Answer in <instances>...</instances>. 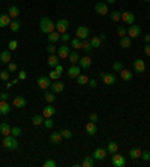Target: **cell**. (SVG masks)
<instances>
[{
	"mask_svg": "<svg viewBox=\"0 0 150 167\" xmlns=\"http://www.w3.org/2000/svg\"><path fill=\"white\" fill-rule=\"evenodd\" d=\"M107 154H108V151H107L105 148H96L92 156L95 160H104L105 156H107Z\"/></svg>",
	"mask_w": 150,
	"mask_h": 167,
	"instance_id": "8fae6325",
	"label": "cell"
},
{
	"mask_svg": "<svg viewBox=\"0 0 150 167\" xmlns=\"http://www.w3.org/2000/svg\"><path fill=\"white\" fill-rule=\"evenodd\" d=\"M60 134H62V137H63V139H68V140L72 137V131H71V130H62Z\"/></svg>",
	"mask_w": 150,
	"mask_h": 167,
	"instance_id": "ee69618b",
	"label": "cell"
},
{
	"mask_svg": "<svg viewBox=\"0 0 150 167\" xmlns=\"http://www.w3.org/2000/svg\"><path fill=\"white\" fill-rule=\"evenodd\" d=\"M18 78H20V80H26V78H27V72H26V71H20V72H18Z\"/></svg>",
	"mask_w": 150,
	"mask_h": 167,
	"instance_id": "91938a15",
	"label": "cell"
},
{
	"mask_svg": "<svg viewBox=\"0 0 150 167\" xmlns=\"http://www.w3.org/2000/svg\"><path fill=\"white\" fill-rule=\"evenodd\" d=\"M59 39H60V33H59V32H51V33L48 35V41H50V44L57 42Z\"/></svg>",
	"mask_w": 150,
	"mask_h": 167,
	"instance_id": "836d02e7",
	"label": "cell"
},
{
	"mask_svg": "<svg viewBox=\"0 0 150 167\" xmlns=\"http://www.w3.org/2000/svg\"><path fill=\"white\" fill-rule=\"evenodd\" d=\"M89 29L86 27V26H80L78 29H77V38H80L81 41L83 39H87V36H89Z\"/></svg>",
	"mask_w": 150,
	"mask_h": 167,
	"instance_id": "9a60e30c",
	"label": "cell"
},
{
	"mask_svg": "<svg viewBox=\"0 0 150 167\" xmlns=\"http://www.w3.org/2000/svg\"><path fill=\"white\" fill-rule=\"evenodd\" d=\"M47 51H48L50 54H54V53L57 51V47H54V44H50L47 47Z\"/></svg>",
	"mask_w": 150,
	"mask_h": 167,
	"instance_id": "816d5d0a",
	"label": "cell"
},
{
	"mask_svg": "<svg viewBox=\"0 0 150 167\" xmlns=\"http://www.w3.org/2000/svg\"><path fill=\"white\" fill-rule=\"evenodd\" d=\"M45 100H47V102H48V104H53V102L56 101L54 92H53V93H51V92H47V93H45Z\"/></svg>",
	"mask_w": 150,
	"mask_h": 167,
	"instance_id": "60d3db41",
	"label": "cell"
},
{
	"mask_svg": "<svg viewBox=\"0 0 150 167\" xmlns=\"http://www.w3.org/2000/svg\"><path fill=\"white\" fill-rule=\"evenodd\" d=\"M9 27H11L12 32H18V30H20V27H21V23L18 21V20H12L11 24H9Z\"/></svg>",
	"mask_w": 150,
	"mask_h": 167,
	"instance_id": "8d00e7d4",
	"label": "cell"
},
{
	"mask_svg": "<svg viewBox=\"0 0 150 167\" xmlns=\"http://www.w3.org/2000/svg\"><path fill=\"white\" fill-rule=\"evenodd\" d=\"M53 125H54V123L51 121V118H45V119H44V126H45V128H53Z\"/></svg>",
	"mask_w": 150,
	"mask_h": 167,
	"instance_id": "f907efd6",
	"label": "cell"
},
{
	"mask_svg": "<svg viewBox=\"0 0 150 167\" xmlns=\"http://www.w3.org/2000/svg\"><path fill=\"white\" fill-rule=\"evenodd\" d=\"M60 39H62V41H65V42H68V41H71V35L68 33V32H65V33L60 35Z\"/></svg>",
	"mask_w": 150,
	"mask_h": 167,
	"instance_id": "db71d44e",
	"label": "cell"
},
{
	"mask_svg": "<svg viewBox=\"0 0 150 167\" xmlns=\"http://www.w3.org/2000/svg\"><path fill=\"white\" fill-rule=\"evenodd\" d=\"M62 140H63V137H62L60 131H59V133H53L51 135H50V142H51V143H54V145L62 143Z\"/></svg>",
	"mask_w": 150,
	"mask_h": 167,
	"instance_id": "44dd1931",
	"label": "cell"
},
{
	"mask_svg": "<svg viewBox=\"0 0 150 167\" xmlns=\"http://www.w3.org/2000/svg\"><path fill=\"white\" fill-rule=\"evenodd\" d=\"M144 53L147 56H150V44H146V47H144Z\"/></svg>",
	"mask_w": 150,
	"mask_h": 167,
	"instance_id": "6125c7cd",
	"label": "cell"
},
{
	"mask_svg": "<svg viewBox=\"0 0 150 167\" xmlns=\"http://www.w3.org/2000/svg\"><path fill=\"white\" fill-rule=\"evenodd\" d=\"M141 158H143L144 161H150V152H149V151L143 152V154H141Z\"/></svg>",
	"mask_w": 150,
	"mask_h": 167,
	"instance_id": "9f6ffc18",
	"label": "cell"
},
{
	"mask_svg": "<svg viewBox=\"0 0 150 167\" xmlns=\"http://www.w3.org/2000/svg\"><path fill=\"white\" fill-rule=\"evenodd\" d=\"M51 92H54V93H60V92H63L65 90V84L62 83V81H59V80H56L54 83H51Z\"/></svg>",
	"mask_w": 150,
	"mask_h": 167,
	"instance_id": "2e32d148",
	"label": "cell"
},
{
	"mask_svg": "<svg viewBox=\"0 0 150 167\" xmlns=\"http://www.w3.org/2000/svg\"><path fill=\"white\" fill-rule=\"evenodd\" d=\"M86 131H87V134H90V135H95V134L98 133V125L95 122H89L86 125Z\"/></svg>",
	"mask_w": 150,
	"mask_h": 167,
	"instance_id": "603a6c76",
	"label": "cell"
},
{
	"mask_svg": "<svg viewBox=\"0 0 150 167\" xmlns=\"http://www.w3.org/2000/svg\"><path fill=\"white\" fill-rule=\"evenodd\" d=\"M87 84H89V86H90V88H96V86H98V81H96V80H89V83H87Z\"/></svg>",
	"mask_w": 150,
	"mask_h": 167,
	"instance_id": "94428289",
	"label": "cell"
},
{
	"mask_svg": "<svg viewBox=\"0 0 150 167\" xmlns=\"http://www.w3.org/2000/svg\"><path fill=\"white\" fill-rule=\"evenodd\" d=\"M77 83L78 84H87L89 83V78H87V75H84V74H80L77 77Z\"/></svg>",
	"mask_w": 150,
	"mask_h": 167,
	"instance_id": "ab89813d",
	"label": "cell"
},
{
	"mask_svg": "<svg viewBox=\"0 0 150 167\" xmlns=\"http://www.w3.org/2000/svg\"><path fill=\"white\" fill-rule=\"evenodd\" d=\"M113 69H114L116 72H120V71L123 69V65H122L120 62H114V63H113Z\"/></svg>",
	"mask_w": 150,
	"mask_h": 167,
	"instance_id": "681fc988",
	"label": "cell"
},
{
	"mask_svg": "<svg viewBox=\"0 0 150 167\" xmlns=\"http://www.w3.org/2000/svg\"><path fill=\"white\" fill-rule=\"evenodd\" d=\"M131 44H132V38H129L128 35L120 38V47H122V48H129Z\"/></svg>",
	"mask_w": 150,
	"mask_h": 167,
	"instance_id": "484cf974",
	"label": "cell"
},
{
	"mask_svg": "<svg viewBox=\"0 0 150 167\" xmlns=\"http://www.w3.org/2000/svg\"><path fill=\"white\" fill-rule=\"evenodd\" d=\"M114 2H116V0H105V3H111V5H113Z\"/></svg>",
	"mask_w": 150,
	"mask_h": 167,
	"instance_id": "03108f58",
	"label": "cell"
},
{
	"mask_svg": "<svg viewBox=\"0 0 150 167\" xmlns=\"http://www.w3.org/2000/svg\"><path fill=\"white\" fill-rule=\"evenodd\" d=\"M120 20H123L126 24H134L135 23V15H134V12H131V11H123Z\"/></svg>",
	"mask_w": 150,
	"mask_h": 167,
	"instance_id": "8992f818",
	"label": "cell"
},
{
	"mask_svg": "<svg viewBox=\"0 0 150 167\" xmlns=\"http://www.w3.org/2000/svg\"><path fill=\"white\" fill-rule=\"evenodd\" d=\"M117 33H119V36L122 38V36H126L128 35V30L123 27V26H120V27H117Z\"/></svg>",
	"mask_w": 150,
	"mask_h": 167,
	"instance_id": "bcb514c9",
	"label": "cell"
},
{
	"mask_svg": "<svg viewBox=\"0 0 150 167\" xmlns=\"http://www.w3.org/2000/svg\"><path fill=\"white\" fill-rule=\"evenodd\" d=\"M12 104H14L15 109H24V107L27 105V101H26L24 96H15L14 101H12Z\"/></svg>",
	"mask_w": 150,
	"mask_h": 167,
	"instance_id": "7c38bea8",
	"label": "cell"
},
{
	"mask_svg": "<svg viewBox=\"0 0 150 167\" xmlns=\"http://www.w3.org/2000/svg\"><path fill=\"white\" fill-rule=\"evenodd\" d=\"M8 48H9L11 51L17 50V48H18V42H17V41H14V39H12V41H9V44H8Z\"/></svg>",
	"mask_w": 150,
	"mask_h": 167,
	"instance_id": "7dc6e473",
	"label": "cell"
},
{
	"mask_svg": "<svg viewBox=\"0 0 150 167\" xmlns=\"http://www.w3.org/2000/svg\"><path fill=\"white\" fill-rule=\"evenodd\" d=\"M39 27H41V32H42V33L50 35L51 32H54L56 23H53L50 18H47V17H42L41 21H39Z\"/></svg>",
	"mask_w": 150,
	"mask_h": 167,
	"instance_id": "6da1fadb",
	"label": "cell"
},
{
	"mask_svg": "<svg viewBox=\"0 0 150 167\" xmlns=\"http://www.w3.org/2000/svg\"><path fill=\"white\" fill-rule=\"evenodd\" d=\"M120 17H122V12L120 11H111L110 12V18L113 21H120Z\"/></svg>",
	"mask_w": 150,
	"mask_h": 167,
	"instance_id": "f35d334b",
	"label": "cell"
},
{
	"mask_svg": "<svg viewBox=\"0 0 150 167\" xmlns=\"http://www.w3.org/2000/svg\"><path fill=\"white\" fill-rule=\"evenodd\" d=\"M3 148H5V149H9V151H15V149H18L17 137H14L12 134L5 135V137H3Z\"/></svg>",
	"mask_w": 150,
	"mask_h": 167,
	"instance_id": "7a4b0ae2",
	"label": "cell"
},
{
	"mask_svg": "<svg viewBox=\"0 0 150 167\" xmlns=\"http://www.w3.org/2000/svg\"><path fill=\"white\" fill-rule=\"evenodd\" d=\"M0 100L8 101L9 100V93H8V92H0Z\"/></svg>",
	"mask_w": 150,
	"mask_h": 167,
	"instance_id": "6f0895ef",
	"label": "cell"
},
{
	"mask_svg": "<svg viewBox=\"0 0 150 167\" xmlns=\"http://www.w3.org/2000/svg\"><path fill=\"white\" fill-rule=\"evenodd\" d=\"M59 56L57 54H50V57H48V65L51 68H56L59 65Z\"/></svg>",
	"mask_w": 150,
	"mask_h": 167,
	"instance_id": "f1b7e54d",
	"label": "cell"
},
{
	"mask_svg": "<svg viewBox=\"0 0 150 167\" xmlns=\"http://www.w3.org/2000/svg\"><path fill=\"white\" fill-rule=\"evenodd\" d=\"M68 59H69V62L72 65H77V63L80 62V54H78L77 51H71L69 56H68Z\"/></svg>",
	"mask_w": 150,
	"mask_h": 167,
	"instance_id": "4316f807",
	"label": "cell"
},
{
	"mask_svg": "<svg viewBox=\"0 0 150 167\" xmlns=\"http://www.w3.org/2000/svg\"><path fill=\"white\" fill-rule=\"evenodd\" d=\"M54 113H56V109L53 107V104H48L47 107H44V110H42V116L44 118H53Z\"/></svg>",
	"mask_w": 150,
	"mask_h": 167,
	"instance_id": "d6986e66",
	"label": "cell"
},
{
	"mask_svg": "<svg viewBox=\"0 0 150 167\" xmlns=\"http://www.w3.org/2000/svg\"><path fill=\"white\" fill-rule=\"evenodd\" d=\"M80 74H81L80 65H72V66L68 69V77L69 78H77Z\"/></svg>",
	"mask_w": 150,
	"mask_h": 167,
	"instance_id": "4fadbf2b",
	"label": "cell"
},
{
	"mask_svg": "<svg viewBox=\"0 0 150 167\" xmlns=\"http://www.w3.org/2000/svg\"><path fill=\"white\" fill-rule=\"evenodd\" d=\"M99 75H101V78H102L104 84L111 86V84H114V83H116V75H114V74H110V72H101Z\"/></svg>",
	"mask_w": 150,
	"mask_h": 167,
	"instance_id": "277c9868",
	"label": "cell"
},
{
	"mask_svg": "<svg viewBox=\"0 0 150 167\" xmlns=\"http://www.w3.org/2000/svg\"><path fill=\"white\" fill-rule=\"evenodd\" d=\"M8 15L11 17L12 20H17L18 15H20V9H18V6H11V8L8 9Z\"/></svg>",
	"mask_w": 150,
	"mask_h": 167,
	"instance_id": "d4e9b609",
	"label": "cell"
},
{
	"mask_svg": "<svg viewBox=\"0 0 150 167\" xmlns=\"http://www.w3.org/2000/svg\"><path fill=\"white\" fill-rule=\"evenodd\" d=\"M11 134L14 137H18V135H21V128L20 126H14L11 130Z\"/></svg>",
	"mask_w": 150,
	"mask_h": 167,
	"instance_id": "f6af8a7d",
	"label": "cell"
},
{
	"mask_svg": "<svg viewBox=\"0 0 150 167\" xmlns=\"http://www.w3.org/2000/svg\"><path fill=\"white\" fill-rule=\"evenodd\" d=\"M95 11L98 12L99 15H107L108 14V5L104 3V2H99L95 5Z\"/></svg>",
	"mask_w": 150,
	"mask_h": 167,
	"instance_id": "9c48e42d",
	"label": "cell"
},
{
	"mask_svg": "<svg viewBox=\"0 0 150 167\" xmlns=\"http://www.w3.org/2000/svg\"><path fill=\"white\" fill-rule=\"evenodd\" d=\"M81 166L83 167H93L95 166V158H93V156H86L84 161L81 163Z\"/></svg>",
	"mask_w": 150,
	"mask_h": 167,
	"instance_id": "d6a6232c",
	"label": "cell"
},
{
	"mask_svg": "<svg viewBox=\"0 0 150 167\" xmlns=\"http://www.w3.org/2000/svg\"><path fill=\"white\" fill-rule=\"evenodd\" d=\"M12 18L8 15V14H2L0 15V29H5V27H9Z\"/></svg>",
	"mask_w": 150,
	"mask_h": 167,
	"instance_id": "e0dca14e",
	"label": "cell"
},
{
	"mask_svg": "<svg viewBox=\"0 0 150 167\" xmlns=\"http://www.w3.org/2000/svg\"><path fill=\"white\" fill-rule=\"evenodd\" d=\"M107 151H108V154H111V155H113V154H116V152L119 151V145H117L116 142H110L108 146H107Z\"/></svg>",
	"mask_w": 150,
	"mask_h": 167,
	"instance_id": "1f68e13d",
	"label": "cell"
},
{
	"mask_svg": "<svg viewBox=\"0 0 150 167\" xmlns=\"http://www.w3.org/2000/svg\"><path fill=\"white\" fill-rule=\"evenodd\" d=\"M11 111V105L8 104V101H0V114H8Z\"/></svg>",
	"mask_w": 150,
	"mask_h": 167,
	"instance_id": "7402d4cb",
	"label": "cell"
},
{
	"mask_svg": "<svg viewBox=\"0 0 150 167\" xmlns=\"http://www.w3.org/2000/svg\"><path fill=\"white\" fill-rule=\"evenodd\" d=\"M18 80H20V78H15V80H11V81H8L6 88H8V89H9V88H12L14 84H17V83H18Z\"/></svg>",
	"mask_w": 150,
	"mask_h": 167,
	"instance_id": "680465c9",
	"label": "cell"
},
{
	"mask_svg": "<svg viewBox=\"0 0 150 167\" xmlns=\"http://www.w3.org/2000/svg\"><path fill=\"white\" fill-rule=\"evenodd\" d=\"M56 71L62 72V71H63V66H62V65H57V66H56Z\"/></svg>",
	"mask_w": 150,
	"mask_h": 167,
	"instance_id": "e7e4bbea",
	"label": "cell"
},
{
	"mask_svg": "<svg viewBox=\"0 0 150 167\" xmlns=\"http://www.w3.org/2000/svg\"><path fill=\"white\" fill-rule=\"evenodd\" d=\"M134 68H135L137 72H144V71H146V63H144V60H143V59H135Z\"/></svg>",
	"mask_w": 150,
	"mask_h": 167,
	"instance_id": "ffe728a7",
	"label": "cell"
},
{
	"mask_svg": "<svg viewBox=\"0 0 150 167\" xmlns=\"http://www.w3.org/2000/svg\"><path fill=\"white\" fill-rule=\"evenodd\" d=\"M8 71H9V72H15V71H17V63L9 62V63H8Z\"/></svg>",
	"mask_w": 150,
	"mask_h": 167,
	"instance_id": "f5cc1de1",
	"label": "cell"
},
{
	"mask_svg": "<svg viewBox=\"0 0 150 167\" xmlns=\"http://www.w3.org/2000/svg\"><path fill=\"white\" fill-rule=\"evenodd\" d=\"M120 77H122V80H125V81H131L132 80V72L129 69H122L120 71Z\"/></svg>",
	"mask_w": 150,
	"mask_h": 167,
	"instance_id": "f546056e",
	"label": "cell"
},
{
	"mask_svg": "<svg viewBox=\"0 0 150 167\" xmlns=\"http://www.w3.org/2000/svg\"><path fill=\"white\" fill-rule=\"evenodd\" d=\"M56 166H57V163L54 160H47V161H44V167H56Z\"/></svg>",
	"mask_w": 150,
	"mask_h": 167,
	"instance_id": "c3c4849f",
	"label": "cell"
},
{
	"mask_svg": "<svg viewBox=\"0 0 150 167\" xmlns=\"http://www.w3.org/2000/svg\"><path fill=\"white\" fill-rule=\"evenodd\" d=\"M141 33V29L137 24H129V29H128V36L129 38H137Z\"/></svg>",
	"mask_w": 150,
	"mask_h": 167,
	"instance_id": "ba28073f",
	"label": "cell"
},
{
	"mask_svg": "<svg viewBox=\"0 0 150 167\" xmlns=\"http://www.w3.org/2000/svg\"><path fill=\"white\" fill-rule=\"evenodd\" d=\"M12 60V56H11V50H3L0 53V62L2 63H9Z\"/></svg>",
	"mask_w": 150,
	"mask_h": 167,
	"instance_id": "ac0fdd59",
	"label": "cell"
},
{
	"mask_svg": "<svg viewBox=\"0 0 150 167\" xmlns=\"http://www.w3.org/2000/svg\"><path fill=\"white\" fill-rule=\"evenodd\" d=\"M0 80H2V81H9V71H8V69L0 72Z\"/></svg>",
	"mask_w": 150,
	"mask_h": 167,
	"instance_id": "7bdbcfd3",
	"label": "cell"
},
{
	"mask_svg": "<svg viewBox=\"0 0 150 167\" xmlns=\"http://www.w3.org/2000/svg\"><path fill=\"white\" fill-rule=\"evenodd\" d=\"M144 2H149V3H150V0H144Z\"/></svg>",
	"mask_w": 150,
	"mask_h": 167,
	"instance_id": "003e7915",
	"label": "cell"
},
{
	"mask_svg": "<svg viewBox=\"0 0 150 167\" xmlns=\"http://www.w3.org/2000/svg\"><path fill=\"white\" fill-rule=\"evenodd\" d=\"M141 154H143V151H141L140 148H132V149L129 151V156H131L132 160H138V158H141Z\"/></svg>",
	"mask_w": 150,
	"mask_h": 167,
	"instance_id": "cb8c5ba5",
	"label": "cell"
},
{
	"mask_svg": "<svg viewBox=\"0 0 150 167\" xmlns=\"http://www.w3.org/2000/svg\"><path fill=\"white\" fill-rule=\"evenodd\" d=\"M71 45H72V48L80 50V48H81V39H80V38H77V36H75V38H72V39H71Z\"/></svg>",
	"mask_w": 150,
	"mask_h": 167,
	"instance_id": "74e56055",
	"label": "cell"
},
{
	"mask_svg": "<svg viewBox=\"0 0 150 167\" xmlns=\"http://www.w3.org/2000/svg\"><path fill=\"white\" fill-rule=\"evenodd\" d=\"M68 27H69V21H68V20H59V21L56 23V29H57V32L60 35L68 32Z\"/></svg>",
	"mask_w": 150,
	"mask_h": 167,
	"instance_id": "52a82bcc",
	"label": "cell"
},
{
	"mask_svg": "<svg viewBox=\"0 0 150 167\" xmlns=\"http://www.w3.org/2000/svg\"><path fill=\"white\" fill-rule=\"evenodd\" d=\"M81 69H89L92 66V59L89 56H84V57H80V62H78Z\"/></svg>",
	"mask_w": 150,
	"mask_h": 167,
	"instance_id": "5bb4252c",
	"label": "cell"
},
{
	"mask_svg": "<svg viewBox=\"0 0 150 167\" xmlns=\"http://www.w3.org/2000/svg\"><path fill=\"white\" fill-rule=\"evenodd\" d=\"M90 44H92L93 48H99V47L102 45V39H101L99 36H93L92 39H90Z\"/></svg>",
	"mask_w": 150,
	"mask_h": 167,
	"instance_id": "e575fe53",
	"label": "cell"
},
{
	"mask_svg": "<svg viewBox=\"0 0 150 167\" xmlns=\"http://www.w3.org/2000/svg\"><path fill=\"white\" fill-rule=\"evenodd\" d=\"M60 75H62V72H59V71H56V69H54V71H51V72H50V75H48V77L51 78V80H54V81H56V80H59V78H60Z\"/></svg>",
	"mask_w": 150,
	"mask_h": 167,
	"instance_id": "b9f144b4",
	"label": "cell"
},
{
	"mask_svg": "<svg viewBox=\"0 0 150 167\" xmlns=\"http://www.w3.org/2000/svg\"><path fill=\"white\" fill-rule=\"evenodd\" d=\"M144 42H146V44H150V33H147L144 36Z\"/></svg>",
	"mask_w": 150,
	"mask_h": 167,
	"instance_id": "be15d7a7",
	"label": "cell"
},
{
	"mask_svg": "<svg viewBox=\"0 0 150 167\" xmlns=\"http://www.w3.org/2000/svg\"><path fill=\"white\" fill-rule=\"evenodd\" d=\"M44 119H45V118H44L42 114H35V116L32 118V123H33V125H42V123H44Z\"/></svg>",
	"mask_w": 150,
	"mask_h": 167,
	"instance_id": "d590c367",
	"label": "cell"
},
{
	"mask_svg": "<svg viewBox=\"0 0 150 167\" xmlns=\"http://www.w3.org/2000/svg\"><path fill=\"white\" fill-rule=\"evenodd\" d=\"M38 86H39L41 89L47 90L50 86H51V78L47 77V75H41V77L38 78Z\"/></svg>",
	"mask_w": 150,
	"mask_h": 167,
	"instance_id": "5b68a950",
	"label": "cell"
},
{
	"mask_svg": "<svg viewBox=\"0 0 150 167\" xmlns=\"http://www.w3.org/2000/svg\"><path fill=\"white\" fill-rule=\"evenodd\" d=\"M81 50H84L87 54L90 53L93 50V47H92V44H90V41H87V39H83L81 41Z\"/></svg>",
	"mask_w": 150,
	"mask_h": 167,
	"instance_id": "83f0119b",
	"label": "cell"
},
{
	"mask_svg": "<svg viewBox=\"0 0 150 167\" xmlns=\"http://www.w3.org/2000/svg\"><path fill=\"white\" fill-rule=\"evenodd\" d=\"M11 126L8 125V123H0V133H2V135L5 137V135H9L11 134Z\"/></svg>",
	"mask_w": 150,
	"mask_h": 167,
	"instance_id": "4dcf8cb0",
	"label": "cell"
},
{
	"mask_svg": "<svg viewBox=\"0 0 150 167\" xmlns=\"http://www.w3.org/2000/svg\"><path fill=\"white\" fill-rule=\"evenodd\" d=\"M98 119H99V116H98V114H96V113H92V114H90V116H89V121H90V122H98Z\"/></svg>",
	"mask_w": 150,
	"mask_h": 167,
	"instance_id": "11a10c76",
	"label": "cell"
},
{
	"mask_svg": "<svg viewBox=\"0 0 150 167\" xmlns=\"http://www.w3.org/2000/svg\"><path fill=\"white\" fill-rule=\"evenodd\" d=\"M111 164L114 167H123L126 164V161H125V156L120 155V154H113V160H111Z\"/></svg>",
	"mask_w": 150,
	"mask_h": 167,
	"instance_id": "3957f363",
	"label": "cell"
},
{
	"mask_svg": "<svg viewBox=\"0 0 150 167\" xmlns=\"http://www.w3.org/2000/svg\"><path fill=\"white\" fill-rule=\"evenodd\" d=\"M69 53H71V48L68 47V45H65V44L57 48V56H59V59H66V57L69 56Z\"/></svg>",
	"mask_w": 150,
	"mask_h": 167,
	"instance_id": "30bf717a",
	"label": "cell"
}]
</instances>
